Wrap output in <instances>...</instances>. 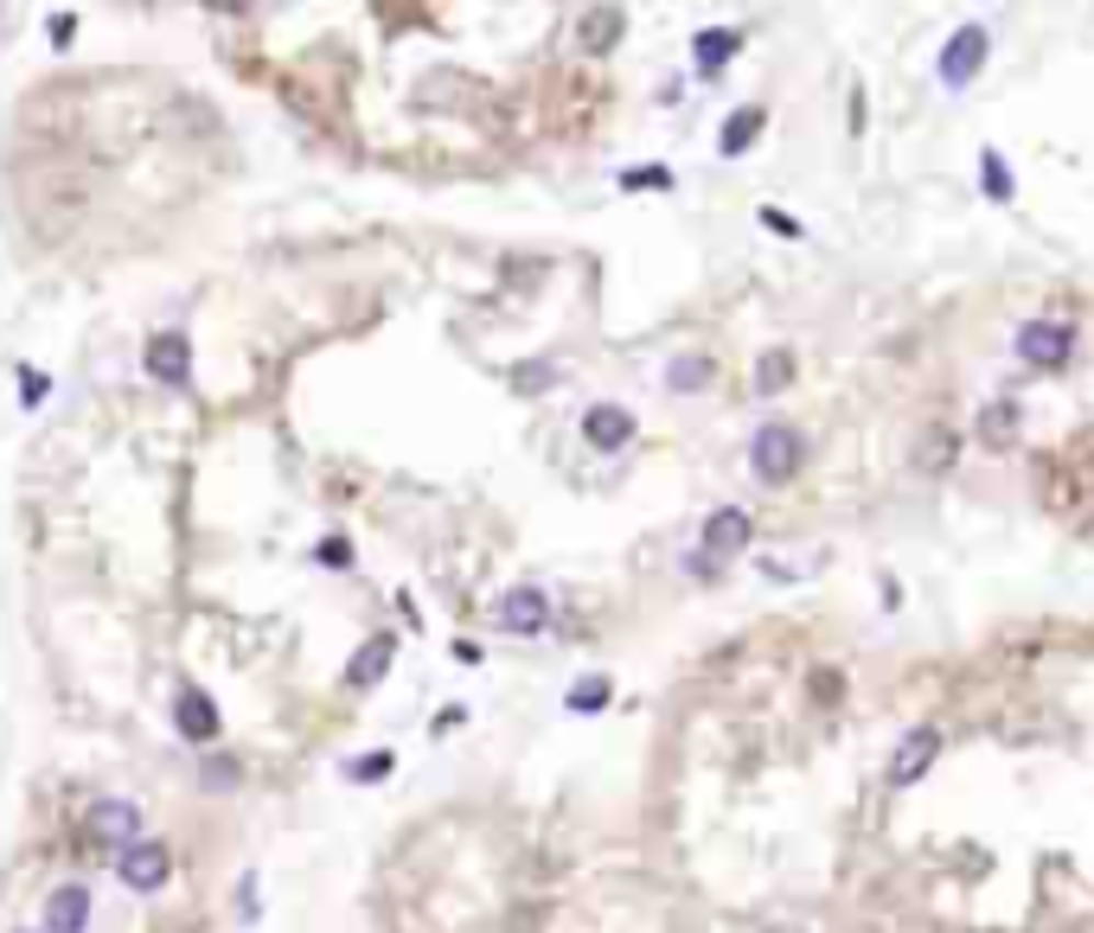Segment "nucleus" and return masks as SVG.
Listing matches in <instances>:
<instances>
[{
  "mask_svg": "<svg viewBox=\"0 0 1094 933\" xmlns=\"http://www.w3.org/2000/svg\"><path fill=\"white\" fill-rule=\"evenodd\" d=\"M800 460H807V442H800V429L788 422H762L749 435V474L762 486H788L800 474Z\"/></svg>",
  "mask_w": 1094,
  "mask_h": 933,
  "instance_id": "f257e3e1",
  "label": "nucleus"
},
{
  "mask_svg": "<svg viewBox=\"0 0 1094 933\" xmlns=\"http://www.w3.org/2000/svg\"><path fill=\"white\" fill-rule=\"evenodd\" d=\"M1069 352H1075V327L1069 320H1030L1018 333V359L1030 372H1062Z\"/></svg>",
  "mask_w": 1094,
  "mask_h": 933,
  "instance_id": "f03ea898",
  "label": "nucleus"
},
{
  "mask_svg": "<svg viewBox=\"0 0 1094 933\" xmlns=\"http://www.w3.org/2000/svg\"><path fill=\"white\" fill-rule=\"evenodd\" d=\"M493 621H499V634H519V639H531V634H544L551 627V595L544 589H506V595L493 601Z\"/></svg>",
  "mask_w": 1094,
  "mask_h": 933,
  "instance_id": "7ed1b4c3",
  "label": "nucleus"
},
{
  "mask_svg": "<svg viewBox=\"0 0 1094 933\" xmlns=\"http://www.w3.org/2000/svg\"><path fill=\"white\" fill-rule=\"evenodd\" d=\"M115 876L128 883V889H160L167 876H173V857H167V844H154V838H135V844H122V857H115Z\"/></svg>",
  "mask_w": 1094,
  "mask_h": 933,
  "instance_id": "20e7f679",
  "label": "nucleus"
},
{
  "mask_svg": "<svg viewBox=\"0 0 1094 933\" xmlns=\"http://www.w3.org/2000/svg\"><path fill=\"white\" fill-rule=\"evenodd\" d=\"M142 365H148L160 384H187L192 377V339L180 333V327H160V333H148V345H142Z\"/></svg>",
  "mask_w": 1094,
  "mask_h": 933,
  "instance_id": "39448f33",
  "label": "nucleus"
},
{
  "mask_svg": "<svg viewBox=\"0 0 1094 933\" xmlns=\"http://www.w3.org/2000/svg\"><path fill=\"white\" fill-rule=\"evenodd\" d=\"M935 761H941V729H935V722L909 729L903 742H896V754H890V786H915Z\"/></svg>",
  "mask_w": 1094,
  "mask_h": 933,
  "instance_id": "423d86ee",
  "label": "nucleus"
},
{
  "mask_svg": "<svg viewBox=\"0 0 1094 933\" xmlns=\"http://www.w3.org/2000/svg\"><path fill=\"white\" fill-rule=\"evenodd\" d=\"M583 442H589V448H602V454L628 448V442H634V416L621 410V403H596V410H583Z\"/></svg>",
  "mask_w": 1094,
  "mask_h": 933,
  "instance_id": "0eeeda50",
  "label": "nucleus"
},
{
  "mask_svg": "<svg viewBox=\"0 0 1094 933\" xmlns=\"http://www.w3.org/2000/svg\"><path fill=\"white\" fill-rule=\"evenodd\" d=\"M90 831H97L103 844H135V838H142V806H135V799H97V806H90Z\"/></svg>",
  "mask_w": 1094,
  "mask_h": 933,
  "instance_id": "6e6552de",
  "label": "nucleus"
},
{
  "mask_svg": "<svg viewBox=\"0 0 1094 933\" xmlns=\"http://www.w3.org/2000/svg\"><path fill=\"white\" fill-rule=\"evenodd\" d=\"M749 531H755V524H749V512H736V505H723V512H711V519H704V550H711V557H736V550H743V544H749Z\"/></svg>",
  "mask_w": 1094,
  "mask_h": 933,
  "instance_id": "1a4fd4ad",
  "label": "nucleus"
},
{
  "mask_svg": "<svg viewBox=\"0 0 1094 933\" xmlns=\"http://www.w3.org/2000/svg\"><path fill=\"white\" fill-rule=\"evenodd\" d=\"M980 58H985V26H960L954 45L941 52V77L947 83H967V77L980 71Z\"/></svg>",
  "mask_w": 1094,
  "mask_h": 933,
  "instance_id": "9d476101",
  "label": "nucleus"
},
{
  "mask_svg": "<svg viewBox=\"0 0 1094 933\" xmlns=\"http://www.w3.org/2000/svg\"><path fill=\"white\" fill-rule=\"evenodd\" d=\"M83 921H90V889H77V883L52 889V901H45V933H83Z\"/></svg>",
  "mask_w": 1094,
  "mask_h": 933,
  "instance_id": "9b49d317",
  "label": "nucleus"
},
{
  "mask_svg": "<svg viewBox=\"0 0 1094 933\" xmlns=\"http://www.w3.org/2000/svg\"><path fill=\"white\" fill-rule=\"evenodd\" d=\"M173 722H180V736H187V742H218V709H212V697H205V691H180Z\"/></svg>",
  "mask_w": 1094,
  "mask_h": 933,
  "instance_id": "f8f14e48",
  "label": "nucleus"
},
{
  "mask_svg": "<svg viewBox=\"0 0 1094 933\" xmlns=\"http://www.w3.org/2000/svg\"><path fill=\"white\" fill-rule=\"evenodd\" d=\"M576 38H583V52H589V58H602L608 45L621 38V13H614V7H596V13L583 20V33H576Z\"/></svg>",
  "mask_w": 1094,
  "mask_h": 933,
  "instance_id": "ddd939ff",
  "label": "nucleus"
},
{
  "mask_svg": "<svg viewBox=\"0 0 1094 933\" xmlns=\"http://www.w3.org/2000/svg\"><path fill=\"white\" fill-rule=\"evenodd\" d=\"M980 442L985 448H1012V442H1018V410H1012V403H992V410L980 416Z\"/></svg>",
  "mask_w": 1094,
  "mask_h": 933,
  "instance_id": "4468645a",
  "label": "nucleus"
},
{
  "mask_svg": "<svg viewBox=\"0 0 1094 933\" xmlns=\"http://www.w3.org/2000/svg\"><path fill=\"white\" fill-rule=\"evenodd\" d=\"M384 665H391V634H377L372 646L352 659V672H346V678H352V684H377V678H384Z\"/></svg>",
  "mask_w": 1094,
  "mask_h": 933,
  "instance_id": "2eb2a0df",
  "label": "nucleus"
},
{
  "mask_svg": "<svg viewBox=\"0 0 1094 933\" xmlns=\"http://www.w3.org/2000/svg\"><path fill=\"white\" fill-rule=\"evenodd\" d=\"M915 467H928V474H935V467H954V429H928V435H922V454H915Z\"/></svg>",
  "mask_w": 1094,
  "mask_h": 933,
  "instance_id": "dca6fc26",
  "label": "nucleus"
},
{
  "mask_svg": "<svg viewBox=\"0 0 1094 933\" xmlns=\"http://www.w3.org/2000/svg\"><path fill=\"white\" fill-rule=\"evenodd\" d=\"M755 128H762V110H743V115H730V122H723V135H718V148H723V153L749 148V141H755Z\"/></svg>",
  "mask_w": 1094,
  "mask_h": 933,
  "instance_id": "f3484780",
  "label": "nucleus"
},
{
  "mask_svg": "<svg viewBox=\"0 0 1094 933\" xmlns=\"http://www.w3.org/2000/svg\"><path fill=\"white\" fill-rule=\"evenodd\" d=\"M711 377H718V372H711V359H673L666 384H673V390H704Z\"/></svg>",
  "mask_w": 1094,
  "mask_h": 933,
  "instance_id": "a211bd4d",
  "label": "nucleus"
},
{
  "mask_svg": "<svg viewBox=\"0 0 1094 933\" xmlns=\"http://www.w3.org/2000/svg\"><path fill=\"white\" fill-rule=\"evenodd\" d=\"M788 377H793V359H788V352H768V359H762V372H755V390H762V397H775Z\"/></svg>",
  "mask_w": 1094,
  "mask_h": 933,
  "instance_id": "6ab92c4d",
  "label": "nucleus"
},
{
  "mask_svg": "<svg viewBox=\"0 0 1094 933\" xmlns=\"http://www.w3.org/2000/svg\"><path fill=\"white\" fill-rule=\"evenodd\" d=\"M346 774H352V781H359V786H377V781H384V774H391V754H359V761H352V767H346Z\"/></svg>",
  "mask_w": 1094,
  "mask_h": 933,
  "instance_id": "aec40b11",
  "label": "nucleus"
},
{
  "mask_svg": "<svg viewBox=\"0 0 1094 933\" xmlns=\"http://www.w3.org/2000/svg\"><path fill=\"white\" fill-rule=\"evenodd\" d=\"M736 52V33H704L698 38V58H704V71H718V58Z\"/></svg>",
  "mask_w": 1094,
  "mask_h": 933,
  "instance_id": "412c9836",
  "label": "nucleus"
},
{
  "mask_svg": "<svg viewBox=\"0 0 1094 933\" xmlns=\"http://www.w3.org/2000/svg\"><path fill=\"white\" fill-rule=\"evenodd\" d=\"M602 704H608V678H589V684L569 691V709H602Z\"/></svg>",
  "mask_w": 1094,
  "mask_h": 933,
  "instance_id": "4be33fe9",
  "label": "nucleus"
},
{
  "mask_svg": "<svg viewBox=\"0 0 1094 933\" xmlns=\"http://www.w3.org/2000/svg\"><path fill=\"white\" fill-rule=\"evenodd\" d=\"M999 167H1005V160H992V153H985V192H999V198H1012V180H1005V173H999Z\"/></svg>",
  "mask_w": 1094,
  "mask_h": 933,
  "instance_id": "5701e85b",
  "label": "nucleus"
},
{
  "mask_svg": "<svg viewBox=\"0 0 1094 933\" xmlns=\"http://www.w3.org/2000/svg\"><path fill=\"white\" fill-rule=\"evenodd\" d=\"M212 13H250V0H205Z\"/></svg>",
  "mask_w": 1094,
  "mask_h": 933,
  "instance_id": "b1692460",
  "label": "nucleus"
}]
</instances>
